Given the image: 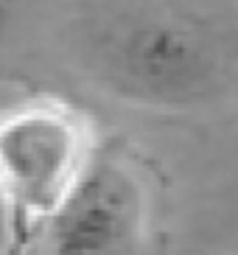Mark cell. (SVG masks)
Here are the masks:
<instances>
[{"mask_svg": "<svg viewBox=\"0 0 238 255\" xmlns=\"http://www.w3.org/2000/svg\"><path fill=\"white\" fill-rule=\"evenodd\" d=\"M93 160V132L73 104L37 96L0 115V255H34L48 222Z\"/></svg>", "mask_w": 238, "mask_h": 255, "instance_id": "2", "label": "cell"}, {"mask_svg": "<svg viewBox=\"0 0 238 255\" xmlns=\"http://www.w3.org/2000/svg\"><path fill=\"white\" fill-rule=\"evenodd\" d=\"M146 230V194L118 157L87 163L48 222L45 255H137Z\"/></svg>", "mask_w": 238, "mask_h": 255, "instance_id": "3", "label": "cell"}, {"mask_svg": "<svg viewBox=\"0 0 238 255\" xmlns=\"http://www.w3.org/2000/svg\"><path fill=\"white\" fill-rule=\"evenodd\" d=\"M59 48L84 79L149 107L191 104L219 82V45L202 20L163 0H76Z\"/></svg>", "mask_w": 238, "mask_h": 255, "instance_id": "1", "label": "cell"}]
</instances>
